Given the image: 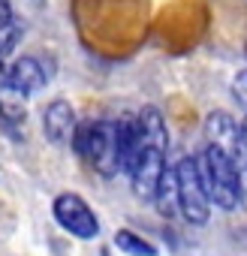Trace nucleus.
Segmentation results:
<instances>
[{
    "label": "nucleus",
    "mask_w": 247,
    "mask_h": 256,
    "mask_svg": "<svg viewBox=\"0 0 247 256\" xmlns=\"http://www.w3.org/2000/svg\"><path fill=\"white\" fill-rule=\"evenodd\" d=\"M193 160H196V172H199V181H202V190H205L211 208L238 211V205L244 202V193H247L238 163L211 145H205L199 154H193Z\"/></svg>",
    "instance_id": "obj_1"
},
{
    "label": "nucleus",
    "mask_w": 247,
    "mask_h": 256,
    "mask_svg": "<svg viewBox=\"0 0 247 256\" xmlns=\"http://www.w3.org/2000/svg\"><path fill=\"white\" fill-rule=\"evenodd\" d=\"M76 154L102 178H114L124 172V148H120V126L118 120L100 118V120H84L76 126L72 136Z\"/></svg>",
    "instance_id": "obj_2"
},
{
    "label": "nucleus",
    "mask_w": 247,
    "mask_h": 256,
    "mask_svg": "<svg viewBox=\"0 0 247 256\" xmlns=\"http://www.w3.org/2000/svg\"><path fill=\"white\" fill-rule=\"evenodd\" d=\"M172 169H175V187H178V214L190 226H205L211 220V202H208V196L202 190L196 160L181 157Z\"/></svg>",
    "instance_id": "obj_3"
},
{
    "label": "nucleus",
    "mask_w": 247,
    "mask_h": 256,
    "mask_svg": "<svg viewBox=\"0 0 247 256\" xmlns=\"http://www.w3.org/2000/svg\"><path fill=\"white\" fill-rule=\"evenodd\" d=\"M52 217H54V223L66 232V235H72V238H78V241H94V238H100V217H96V211L88 205V199L84 196H78V193H58L54 196V202H52Z\"/></svg>",
    "instance_id": "obj_4"
},
{
    "label": "nucleus",
    "mask_w": 247,
    "mask_h": 256,
    "mask_svg": "<svg viewBox=\"0 0 247 256\" xmlns=\"http://www.w3.org/2000/svg\"><path fill=\"white\" fill-rule=\"evenodd\" d=\"M202 130H205V142L211 148H217L220 154H226L229 160L238 163L244 184H247V151H244V139H241V124L226 112H211L205 118Z\"/></svg>",
    "instance_id": "obj_5"
},
{
    "label": "nucleus",
    "mask_w": 247,
    "mask_h": 256,
    "mask_svg": "<svg viewBox=\"0 0 247 256\" xmlns=\"http://www.w3.org/2000/svg\"><path fill=\"white\" fill-rule=\"evenodd\" d=\"M166 154H169L166 148H154V145H142L139 142V151H136L133 163L127 166V175H130L133 193L142 202H154L157 187H160V178L169 169L166 166Z\"/></svg>",
    "instance_id": "obj_6"
},
{
    "label": "nucleus",
    "mask_w": 247,
    "mask_h": 256,
    "mask_svg": "<svg viewBox=\"0 0 247 256\" xmlns=\"http://www.w3.org/2000/svg\"><path fill=\"white\" fill-rule=\"evenodd\" d=\"M4 76H6V82H10L22 96H34V94H40V90L48 84V70H46V64H42L40 58H34V54L16 58V60L4 70Z\"/></svg>",
    "instance_id": "obj_7"
},
{
    "label": "nucleus",
    "mask_w": 247,
    "mask_h": 256,
    "mask_svg": "<svg viewBox=\"0 0 247 256\" xmlns=\"http://www.w3.org/2000/svg\"><path fill=\"white\" fill-rule=\"evenodd\" d=\"M76 108L70 100H52L46 108H42V133L48 142L54 145H72V136H76Z\"/></svg>",
    "instance_id": "obj_8"
},
{
    "label": "nucleus",
    "mask_w": 247,
    "mask_h": 256,
    "mask_svg": "<svg viewBox=\"0 0 247 256\" xmlns=\"http://www.w3.org/2000/svg\"><path fill=\"white\" fill-rule=\"evenodd\" d=\"M114 247L127 256H157L160 253L154 241H148L145 235H139L133 229H118L114 232Z\"/></svg>",
    "instance_id": "obj_9"
},
{
    "label": "nucleus",
    "mask_w": 247,
    "mask_h": 256,
    "mask_svg": "<svg viewBox=\"0 0 247 256\" xmlns=\"http://www.w3.org/2000/svg\"><path fill=\"white\" fill-rule=\"evenodd\" d=\"M154 205L163 217H175L178 214V187H175V169L169 166L160 178V187H157V196H154Z\"/></svg>",
    "instance_id": "obj_10"
},
{
    "label": "nucleus",
    "mask_w": 247,
    "mask_h": 256,
    "mask_svg": "<svg viewBox=\"0 0 247 256\" xmlns=\"http://www.w3.org/2000/svg\"><path fill=\"white\" fill-rule=\"evenodd\" d=\"M232 96H235V102L247 112V66L232 78Z\"/></svg>",
    "instance_id": "obj_11"
},
{
    "label": "nucleus",
    "mask_w": 247,
    "mask_h": 256,
    "mask_svg": "<svg viewBox=\"0 0 247 256\" xmlns=\"http://www.w3.org/2000/svg\"><path fill=\"white\" fill-rule=\"evenodd\" d=\"M10 22H16V16H12V0H0V28L10 24Z\"/></svg>",
    "instance_id": "obj_12"
}]
</instances>
